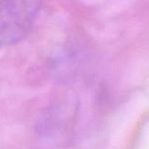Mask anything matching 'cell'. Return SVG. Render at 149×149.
<instances>
[{
	"instance_id": "cell-1",
	"label": "cell",
	"mask_w": 149,
	"mask_h": 149,
	"mask_svg": "<svg viewBox=\"0 0 149 149\" xmlns=\"http://www.w3.org/2000/svg\"><path fill=\"white\" fill-rule=\"evenodd\" d=\"M42 0H0V47L21 42L31 31Z\"/></svg>"
}]
</instances>
